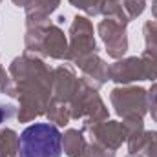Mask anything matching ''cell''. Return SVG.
Here are the masks:
<instances>
[{"label": "cell", "mask_w": 157, "mask_h": 157, "mask_svg": "<svg viewBox=\"0 0 157 157\" xmlns=\"http://www.w3.org/2000/svg\"><path fill=\"white\" fill-rule=\"evenodd\" d=\"M60 132L48 122H35L20 133L18 157H60Z\"/></svg>", "instance_id": "obj_1"}, {"label": "cell", "mask_w": 157, "mask_h": 157, "mask_svg": "<svg viewBox=\"0 0 157 157\" xmlns=\"http://www.w3.org/2000/svg\"><path fill=\"white\" fill-rule=\"evenodd\" d=\"M2 117H4V112H2V110H0V121H2Z\"/></svg>", "instance_id": "obj_2"}]
</instances>
